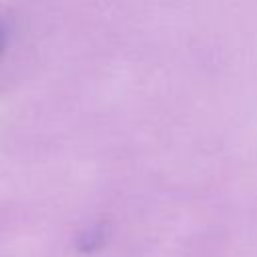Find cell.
<instances>
[{
	"label": "cell",
	"instance_id": "6da1fadb",
	"mask_svg": "<svg viewBox=\"0 0 257 257\" xmlns=\"http://www.w3.org/2000/svg\"><path fill=\"white\" fill-rule=\"evenodd\" d=\"M2 40H4V32H2V28H0V46H2Z\"/></svg>",
	"mask_w": 257,
	"mask_h": 257
}]
</instances>
